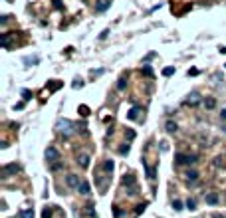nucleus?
I'll return each instance as SVG.
<instances>
[{
  "instance_id": "f257e3e1",
  "label": "nucleus",
  "mask_w": 226,
  "mask_h": 218,
  "mask_svg": "<svg viewBox=\"0 0 226 218\" xmlns=\"http://www.w3.org/2000/svg\"><path fill=\"white\" fill-rule=\"evenodd\" d=\"M174 159H177V163H179V165H194V163L198 161L196 155H183V153H177V155H174Z\"/></svg>"
},
{
  "instance_id": "f03ea898",
  "label": "nucleus",
  "mask_w": 226,
  "mask_h": 218,
  "mask_svg": "<svg viewBox=\"0 0 226 218\" xmlns=\"http://www.w3.org/2000/svg\"><path fill=\"white\" fill-rule=\"evenodd\" d=\"M58 131L64 133V137H70L71 133H74V123L64 119V121H58Z\"/></svg>"
},
{
  "instance_id": "7ed1b4c3",
  "label": "nucleus",
  "mask_w": 226,
  "mask_h": 218,
  "mask_svg": "<svg viewBox=\"0 0 226 218\" xmlns=\"http://www.w3.org/2000/svg\"><path fill=\"white\" fill-rule=\"evenodd\" d=\"M18 171H20V165L12 163V165H6V167H2V171H0V175H2V179H8L10 175H16Z\"/></svg>"
},
{
  "instance_id": "20e7f679",
  "label": "nucleus",
  "mask_w": 226,
  "mask_h": 218,
  "mask_svg": "<svg viewBox=\"0 0 226 218\" xmlns=\"http://www.w3.org/2000/svg\"><path fill=\"white\" fill-rule=\"evenodd\" d=\"M123 185L129 186V195H137V185H135L133 175H125V176H123Z\"/></svg>"
},
{
  "instance_id": "39448f33",
  "label": "nucleus",
  "mask_w": 226,
  "mask_h": 218,
  "mask_svg": "<svg viewBox=\"0 0 226 218\" xmlns=\"http://www.w3.org/2000/svg\"><path fill=\"white\" fill-rule=\"evenodd\" d=\"M46 161H48V163L60 161V153H58L56 147H48V149H46Z\"/></svg>"
},
{
  "instance_id": "423d86ee",
  "label": "nucleus",
  "mask_w": 226,
  "mask_h": 218,
  "mask_svg": "<svg viewBox=\"0 0 226 218\" xmlns=\"http://www.w3.org/2000/svg\"><path fill=\"white\" fill-rule=\"evenodd\" d=\"M66 182H67V186H71V188H77V186L81 185V180H80V176H77V175H67Z\"/></svg>"
},
{
  "instance_id": "0eeeda50",
  "label": "nucleus",
  "mask_w": 226,
  "mask_h": 218,
  "mask_svg": "<svg viewBox=\"0 0 226 218\" xmlns=\"http://www.w3.org/2000/svg\"><path fill=\"white\" fill-rule=\"evenodd\" d=\"M198 101H200V95H198L196 91H193V93L187 97V101H184V103H187V105H196Z\"/></svg>"
},
{
  "instance_id": "6e6552de",
  "label": "nucleus",
  "mask_w": 226,
  "mask_h": 218,
  "mask_svg": "<svg viewBox=\"0 0 226 218\" xmlns=\"http://www.w3.org/2000/svg\"><path fill=\"white\" fill-rule=\"evenodd\" d=\"M143 167H145V171H147V176H149V180H155L157 179V173H155V169H153V167H149V165H147V161H145V159H143Z\"/></svg>"
},
{
  "instance_id": "1a4fd4ad",
  "label": "nucleus",
  "mask_w": 226,
  "mask_h": 218,
  "mask_svg": "<svg viewBox=\"0 0 226 218\" xmlns=\"http://www.w3.org/2000/svg\"><path fill=\"white\" fill-rule=\"evenodd\" d=\"M218 195L216 192H210V195H206V204H218Z\"/></svg>"
},
{
  "instance_id": "9d476101",
  "label": "nucleus",
  "mask_w": 226,
  "mask_h": 218,
  "mask_svg": "<svg viewBox=\"0 0 226 218\" xmlns=\"http://www.w3.org/2000/svg\"><path fill=\"white\" fill-rule=\"evenodd\" d=\"M77 190H80L81 195H89V182H85V180H81V185L77 186Z\"/></svg>"
},
{
  "instance_id": "9b49d317",
  "label": "nucleus",
  "mask_w": 226,
  "mask_h": 218,
  "mask_svg": "<svg viewBox=\"0 0 226 218\" xmlns=\"http://www.w3.org/2000/svg\"><path fill=\"white\" fill-rule=\"evenodd\" d=\"M184 176H187V180H188V182H196V179H198V173H196V171H188Z\"/></svg>"
},
{
  "instance_id": "f8f14e48",
  "label": "nucleus",
  "mask_w": 226,
  "mask_h": 218,
  "mask_svg": "<svg viewBox=\"0 0 226 218\" xmlns=\"http://www.w3.org/2000/svg\"><path fill=\"white\" fill-rule=\"evenodd\" d=\"M109 4H111V2H109V0H101V2H99V4L95 6V12H103V10L107 8Z\"/></svg>"
},
{
  "instance_id": "ddd939ff",
  "label": "nucleus",
  "mask_w": 226,
  "mask_h": 218,
  "mask_svg": "<svg viewBox=\"0 0 226 218\" xmlns=\"http://www.w3.org/2000/svg\"><path fill=\"white\" fill-rule=\"evenodd\" d=\"M18 216H20V218H34V210H32V208H28V210H20Z\"/></svg>"
},
{
  "instance_id": "4468645a",
  "label": "nucleus",
  "mask_w": 226,
  "mask_h": 218,
  "mask_svg": "<svg viewBox=\"0 0 226 218\" xmlns=\"http://www.w3.org/2000/svg\"><path fill=\"white\" fill-rule=\"evenodd\" d=\"M127 117H129V119H139V107H133L131 111H129Z\"/></svg>"
},
{
  "instance_id": "2eb2a0df",
  "label": "nucleus",
  "mask_w": 226,
  "mask_h": 218,
  "mask_svg": "<svg viewBox=\"0 0 226 218\" xmlns=\"http://www.w3.org/2000/svg\"><path fill=\"white\" fill-rule=\"evenodd\" d=\"M167 133H174L177 131V123H173V121H167Z\"/></svg>"
},
{
  "instance_id": "dca6fc26",
  "label": "nucleus",
  "mask_w": 226,
  "mask_h": 218,
  "mask_svg": "<svg viewBox=\"0 0 226 218\" xmlns=\"http://www.w3.org/2000/svg\"><path fill=\"white\" fill-rule=\"evenodd\" d=\"M103 171L105 173H111L113 171V161H105L103 163Z\"/></svg>"
},
{
  "instance_id": "f3484780",
  "label": "nucleus",
  "mask_w": 226,
  "mask_h": 218,
  "mask_svg": "<svg viewBox=\"0 0 226 218\" xmlns=\"http://www.w3.org/2000/svg\"><path fill=\"white\" fill-rule=\"evenodd\" d=\"M77 163H81V167H87V165H89V157H87V155H81V159H80Z\"/></svg>"
},
{
  "instance_id": "a211bd4d",
  "label": "nucleus",
  "mask_w": 226,
  "mask_h": 218,
  "mask_svg": "<svg viewBox=\"0 0 226 218\" xmlns=\"http://www.w3.org/2000/svg\"><path fill=\"white\" fill-rule=\"evenodd\" d=\"M187 208L194 210V208H196V200H193V198H188V200H187Z\"/></svg>"
},
{
  "instance_id": "6ab92c4d",
  "label": "nucleus",
  "mask_w": 226,
  "mask_h": 218,
  "mask_svg": "<svg viewBox=\"0 0 226 218\" xmlns=\"http://www.w3.org/2000/svg\"><path fill=\"white\" fill-rule=\"evenodd\" d=\"M8 44H10V36L8 34H2V46L8 48Z\"/></svg>"
},
{
  "instance_id": "aec40b11",
  "label": "nucleus",
  "mask_w": 226,
  "mask_h": 218,
  "mask_svg": "<svg viewBox=\"0 0 226 218\" xmlns=\"http://www.w3.org/2000/svg\"><path fill=\"white\" fill-rule=\"evenodd\" d=\"M145 208H147V202L139 204V206H137V208H135V214H141V212H143V210H145Z\"/></svg>"
},
{
  "instance_id": "412c9836",
  "label": "nucleus",
  "mask_w": 226,
  "mask_h": 218,
  "mask_svg": "<svg viewBox=\"0 0 226 218\" xmlns=\"http://www.w3.org/2000/svg\"><path fill=\"white\" fill-rule=\"evenodd\" d=\"M141 71H143V73H145V76H149V77H151V76H153V70H151V67H149V66L141 67Z\"/></svg>"
},
{
  "instance_id": "4be33fe9",
  "label": "nucleus",
  "mask_w": 226,
  "mask_h": 218,
  "mask_svg": "<svg viewBox=\"0 0 226 218\" xmlns=\"http://www.w3.org/2000/svg\"><path fill=\"white\" fill-rule=\"evenodd\" d=\"M204 105H206L208 109H212L214 105H216V101H214V99H204Z\"/></svg>"
},
{
  "instance_id": "5701e85b",
  "label": "nucleus",
  "mask_w": 226,
  "mask_h": 218,
  "mask_svg": "<svg viewBox=\"0 0 226 218\" xmlns=\"http://www.w3.org/2000/svg\"><path fill=\"white\" fill-rule=\"evenodd\" d=\"M42 218H52V208H44Z\"/></svg>"
},
{
  "instance_id": "b1692460",
  "label": "nucleus",
  "mask_w": 226,
  "mask_h": 218,
  "mask_svg": "<svg viewBox=\"0 0 226 218\" xmlns=\"http://www.w3.org/2000/svg\"><path fill=\"white\" fill-rule=\"evenodd\" d=\"M24 64H38V58H24Z\"/></svg>"
},
{
  "instance_id": "393cba45",
  "label": "nucleus",
  "mask_w": 226,
  "mask_h": 218,
  "mask_svg": "<svg viewBox=\"0 0 226 218\" xmlns=\"http://www.w3.org/2000/svg\"><path fill=\"white\" fill-rule=\"evenodd\" d=\"M174 73V67H165L163 70V76H173Z\"/></svg>"
},
{
  "instance_id": "a878e982",
  "label": "nucleus",
  "mask_w": 226,
  "mask_h": 218,
  "mask_svg": "<svg viewBox=\"0 0 226 218\" xmlns=\"http://www.w3.org/2000/svg\"><path fill=\"white\" fill-rule=\"evenodd\" d=\"M173 208H174V210H183V202H180V200H174V202H173Z\"/></svg>"
},
{
  "instance_id": "bb28decb",
  "label": "nucleus",
  "mask_w": 226,
  "mask_h": 218,
  "mask_svg": "<svg viewBox=\"0 0 226 218\" xmlns=\"http://www.w3.org/2000/svg\"><path fill=\"white\" fill-rule=\"evenodd\" d=\"M113 212H115V218H119V216L123 214V210L119 208V206H113Z\"/></svg>"
},
{
  "instance_id": "cd10ccee",
  "label": "nucleus",
  "mask_w": 226,
  "mask_h": 218,
  "mask_svg": "<svg viewBox=\"0 0 226 218\" xmlns=\"http://www.w3.org/2000/svg\"><path fill=\"white\" fill-rule=\"evenodd\" d=\"M119 153H121V155H127L129 153V145H123V147L119 149Z\"/></svg>"
},
{
  "instance_id": "c85d7f7f",
  "label": "nucleus",
  "mask_w": 226,
  "mask_h": 218,
  "mask_svg": "<svg viewBox=\"0 0 226 218\" xmlns=\"http://www.w3.org/2000/svg\"><path fill=\"white\" fill-rule=\"evenodd\" d=\"M80 111H81V115H89V109L85 107V105H81V107H80Z\"/></svg>"
},
{
  "instance_id": "c756f323",
  "label": "nucleus",
  "mask_w": 226,
  "mask_h": 218,
  "mask_svg": "<svg viewBox=\"0 0 226 218\" xmlns=\"http://www.w3.org/2000/svg\"><path fill=\"white\" fill-rule=\"evenodd\" d=\"M117 87H119V89H125V79H123V77H121V79H119Z\"/></svg>"
},
{
  "instance_id": "7c9ffc66",
  "label": "nucleus",
  "mask_w": 226,
  "mask_h": 218,
  "mask_svg": "<svg viewBox=\"0 0 226 218\" xmlns=\"http://www.w3.org/2000/svg\"><path fill=\"white\" fill-rule=\"evenodd\" d=\"M22 95H24V99H30V91H28V89H24Z\"/></svg>"
},
{
  "instance_id": "2f4dec72",
  "label": "nucleus",
  "mask_w": 226,
  "mask_h": 218,
  "mask_svg": "<svg viewBox=\"0 0 226 218\" xmlns=\"http://www.w3.org/2000/svg\"><path fill=\"white\" fill-rule=\"evenodd\" d=\"M220 117H222V119H226V107H224V109H222V111H220Z\"/></svg>"
},
{
  "instance_id": "473e14b6",
  "label": "nucleus",
  "mask_w": 226,
  "mask_h": 218,
  "mask_svg": "<svg viewBox=\"0 0 226 218\" xmlns=\"http://www.w3.org/2000/svg\"><path fill=\"white\" fill-rule=\"evenodd\" d=\"M212 218H226V216H222V214H214Z\"/></svg>"
},
{
  "instance_id": "72a5a7b5",
  "label": "nucleus",
  "mask_w": 226,
  "mask_h": 218,
  "mask_svg": "<svg viewBox=\"0 0 226 218\" xmlns=\"http://www.w3.org/2000/svg\"><path fill=\"white\" fill-rule=\"evenodd\" d=\"M220 54H226V48H220Z\"/></svg>"
}]
</instances>
